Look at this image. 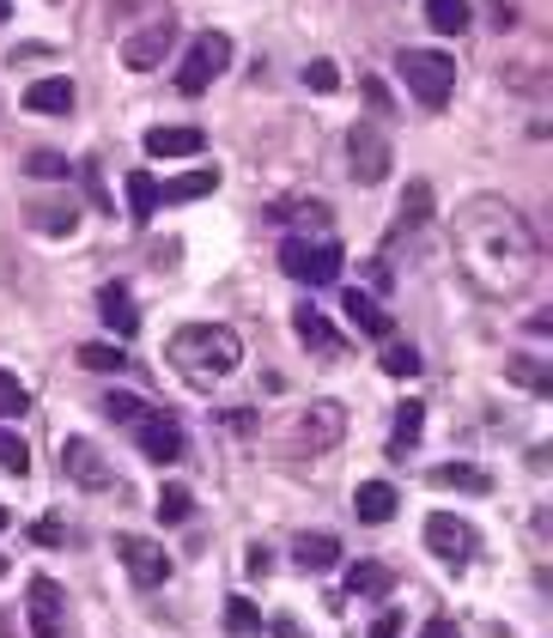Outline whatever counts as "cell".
I'll list each match as a JSON object with an SVG mask.
<instances>
[{
  "instance_id": "cell-41",
  "label": "cell",
  "mask_w": 553,
  "mask_h": 638,
  "mask_svg": "<svg viewBox=\"0 0 553 638\" xmlns=\"http://www.w3.org/2000/svg\"><path fill=\"white\" fill-rule=\"evenodd\" d=\"M420 638H456V626H450V620H426Z\"/></svg>"
},
{
  "instance_id": "cell-39",
  "label": "cell",
  "mask_w": 553,
  "mask_h": 638,
  "mask_svg": "<svg viewBox=\"0 0 553 638\" xmlns=\"http://www.w3.org/2000/svg\"><path fill=\"white\" fill-rule=\"evenodd\" d=\"M371 638H402V614H377V626H371Z\"/></svg>"
},
{
  "instance_id": "cell-35",
  "label": "cell",
  "mask_w": 553,
  "mask_h": 638,
  "mask_svg": "<svg viewBox=\"0 0 553 638\" xmlns=\"http://www.w3.org/2000/svg\"><path fill=\"white\" fill-rule=\"evenodd\" d=\"M25 170H31V177H67L74 165H67V158L55 153V146H37V153L25 158Z\"/></svg>"
},
{
  "instance_id": "cell-2",
  "label": "cell",
  "mask_w": 553,
  "mask_h": 638,
  "mask_svg": "<svg viewBox=\"0 0 553 638\" xmlns=\"http://www.w3.org/2000/svg\"><path fill=\"white\" fill-rule=\"evenodd\" d=\"M165 359H171V371L189 390H213V383H225L244 365V340L225 323H183L171 335V347H165Z\"/></svg>"
},
{
  "instance_id": "cell-8",
  "label": "cell",
  "mask_w": 553,
  "mask_h": 638,
  "mask_svg": "<svg viewBox=\"0 0 553 638\" xmlns=\"http://www.w3.org/2000/svg\"><path fill=\"white\" fill-rule=\"evenodd\" d=\"M116 560L128 566V578L140 590L171 584V553H165V541H146V535H116Z\"/></svg>"
},
{
  "instance_id": "cell-44",
  "label": "cell",
  "mask_w": 553,
  "mask_h": 638,
  "mask_svg": "<svg viewBox=\"0 0 553 638\" xmlns=\"http://www.w3.org/2000/svg\"><path fill=\"white\" fill-rule=\"evenodd\" d=\"M7 523H13V517H7V505H0V529H7Z\"/></svg>"
},
{
  "instance_id": "cell-18",
  "label": "cell",
  "mask_w": 553,
  "mask_h": 638,
  "mask_svg": "<svg viewBox=\"0 0 553 638\" xmlns=\"http://www.w3.org/2000/svg\"><path fill=\"white\" fill-rule=\"evenodd\" d=\"M219 189V170H183V177L158 182V208H183V201H201Z\"/></svg>"
},
{
  "instance_id": "cell-40",
  "label": "cell",
  "mask_w": 553,
  "mask_h": 638,
  "mask_svg": "<svg viewBox=\"0 0 553 638\" xmlns=\"http://www.w3.org/2000/svg\"><path fill=\"white\" fill-rule=\"evenodd\" d=\"M365 98H371V110H390V91H383V79H365Z\"/></svg>"
},
{
  "instance_id": "cell-19",
  "label": "cell",
  "mask_w": 553,
  "mask_h": 638,
  "mask_svg": "<svg viewBox=\"0 0 553 638\" xmlns=\"http://www.w3.org/2000/svg\"><path fill=\"white\" fill-rule=\"evenodd\" d=\"M74 79H37V86L25 91V110H37V116H74Z\"/></svg>"
},
{
  "instance_id": "cell-10",
  "label": "cell",
  "mask_w": 553,
  "mask_h": 638,
  "mask_svg": "<svg viewBox=\"0 0 553 638\" xmlns=\"http://www.w3.org/2000/svg\"><path fill=\"white\" fill-rule=\"evenodd\" d=\"M171 43H177V19L158 13L146 31H134V37L122 43V61H128V74H153V67L171 55Z\"/></svg>"
},
{
  "instance_id": "cell-3",
  "label": "cell",
  "mask_w": 553,
  "mask_h": 638,
  "mask_svg": "<svg viewBox=\"0 0 553 638\" xmlns=\"http://www.w3.org/2000/svg\"><path fill=\"white\" fill-rule=\"evenodd\" d=\"M395 67H402L408 91L420 98L426 110L450 104V91H456V55H444V49H402V55H395Z\"/></svg>"
},
{
  "instance_id": "cell-24",
  "label": "cell",
  "mask_w": 553,
  "mask_h": 638,
  "mask_svg": "<svg viewBox=\"0 0 553 638\" xmlns=\"http://www.w3.org/2000/svg\"><path fill=\"white\" fill-rule=\"evenodd\" d=\"M469 0H426V25L438 31V37H462L469 31Z\"/></svg>"
},
{
  "instance_id": "cell-26",
  "label": "cell",
  "mask_w": 553,
  "mask_h": 638,
  "mask_svg": "<svg viewBox=\"0 0 553 638\" xmlns=\"http://www.w3.org/2000/svg\"><path fill=\"white\" fill-rule=\"evenodd\" d=\"M383 371H390V378H420V347H414V340H383Z\"/></svg>"
},
{
  "instance_id": "cell-12",
  "label": "cell",
  "mask_w": 553,
  "mask_h": 638,
  "mask_svg": "<svg viewBox=\"0 0 553 638\" xmlns=\"http://www.w3.org/2000/svg\"><path fill=\"white\" fill-rule=\"evenodd\" d=\"M347 153H353V177L359 182H383L390 177V141H383L377 122H353V134H347Z\"/></svg>"
},
{
  "instance_id": "cell-37",
  "label": "cell",
  "mask_w": 553,
  "mask_h": 638,
  "mask_svg": "<svg viewBox=\"0 0 553 638\" xmlns=\"http://www.w3.org/2000/svg\"><path fill=\"white\" fill-rule=\"evenodd\" d=\"M335 79H341V74H335V61H311V67H304V86H311V91H335Z\"/></svg>"
},
{
  "instance_id": "cell-25",
  "label": "cell",
  "mask_w": 553,
  "mask_h": 638,
  "mask_svg": "<svg viewBox=\"0 0 553 638\" xmlns=\"http://www.w3.org/2000/svg\"><path fill=\"white\" fill-rule=\"evenodd\" d=\"M128 213L140 225L158 213V177H153V170H128Z\"/></svg>"
},
{
  "instance_id": "cell-11",
  "label": "cell",
  "mask_w": 553,
  "mask_h": 638,
  "mask_svg": "<svg viewBox=\"0 0 553 638\" xmlns=\"http://www.w3.org/2000/svg\"><path fill=\"white\" fill-rule=\"evenodd\" d=\"M134 444H140V456H146V462H177V456L189 450L183 426H177L171 414H153V407H146V414L134 419Z\"/></svg>"
},
{
  "instance_id": "cell-1",
  "label": "cell",
  "mask_w": 553,
  "mask_h": 638,
  "mask_svg": "<svg viewBox=\"0 0 553 638\" xmlns=\"http://www.w3.org/2000/svg\"><path fill=\"white\" fill-rule=\"evenodd\" d=\"M450 244H456V268L469 273V287L493 304L523 299L541 273L535 225H529L505 195H469L462 201L456 220H450Z\"/></svg>"
},
{
  "instance_id": "cell-38",
  "label": "cell",
  "mask_w": 553,
  "mask_h": 638,
  "mask_svg": "<svg viewBox=\"0 0 553 638\" xmlns=\"http://www.w3.org/2000/svg\"><path fill=\"white\" fill-rule=\"evenodd\" d=\"M37 541H43V547H67V529H61L55 517H43V523H37Z\"/></svg>"
},
{
  "instance_id": "cell-30",
  "label": "cell",
  "mask_w": 553,
  "mask_h": 638,
  "mask_svg": "<svg viewBox=\"0 0 553 638\" xmlns=\"http://www.w3.org/2000/svg\"><path fill=\"white\" fill-rule=\"evenodd\" d=\"M0 469H7V474H31V444L19 438V432H7V426H0Z\"/></svg>"
},
{
  "instance_id": "cell-42",
  "label": "cell",
  "mask_w": 553,
  "mask_h": 638,
  "mask_svg": "<svg viewBox=\"0 0 553 638\" xmlns=\"http://www.w3.org/2000/svg\"><path fill=\"white\" fill-rule=\"evenodd\" d=\"M274 633H280V638H304V633H298V620H274Z\"/></svg>"
},
{
  "instance_id": "cell-43",
  "label": "cell",
  "mask_w": 553,
  "mask_h": 638,
  "mask_svg": "<svg viewBox=\"0 0 553 638\" xmlns=\"http://www.w3.org/2000/svg\"><path fill=\"white\" fill-rule=\"evenodd\" d=\"M7 13H13V0H0V25H7Z\"/></svg>"
},
{
  "instance_id": "cell-13",
  "label": "cell",
  "mask_w": 553,
  "mask_h": 638,
  "mask_svg": "<svg viewBox=\"0 0 553 638\" xmlns=\"http://www.w3.org/2000/svg\"><path fill=\"white\" fill-rule=\"evenodd\" d=\"M426 547H432L444 566H469L474 560V529L462 517H450V511H432V517H426Z\"/></svg>"
},
{
  "instance_id": "cell-7",
  "label": "cell",
  "mask_w": 553,
  "mask_h": 638,
  "mask_svg": "<svg viewBox=\"0 0 553 638\" xmlns=\"http://www.w3.org/2000/svg\"><path fill=\"white\" fill-rule=\"evenodd\" d=\"M341 438H347V414L335 402H311V414H298V419H292V432H286V444L298 456H323V450H335Z\"/></svg>"
},
{
  "instance_id": "cell-4",
  "label": "cell",
  "mask_w": 553,
  "mask_h": 638,
  "mask_svg": "<svg viewBox=\"0 0 553 638\" xmlns=\"http://www.w3.org/2000/svg\"><path fill=\"white\" fill-rule=\"evenodd\" d=\"M280 268L298 287H329L335 273H341V244L335 237H286L280 244Z\"/></svg>"
},
{
  "instance_id": "cell-31",
  "label": "cell",
  "mask_w": 553,
  "mask_h": 638,
  "mask_svg": "<svg viewBox=\"0 0 553 638\" xmlns=\"http://www.w3.org/2000/svg\"><path fill=\"white\" fill-rule=\"evenodd\" d=\"M31 407V390L13 378V371H0V419H19Z\"/></svg>"
},
{
  "instance_id": "cell-32",
  "label": "cell",
  "mask_w": 553,
  "mask_h": 638,
  "mask_svg": "<svg viewBox=\"0 0 553 638\" xmlns=\"http://www.w3.org/2000/svg\"><path fill=\"white\" fill-rule=\"evenodd\" d=\"M98 407H104V414L116 419V426H134V419L146 414V402H140V395H122V390H110V395H104V402H98Z\"/></svg>"
},
{
  "instance_id": "cell-6",
  "label": "cell",
  "mask_w": 553,
  "mask_h": 638,
  "mask_svg": "<svg viewBox=\"0 0 553 638\" xmlns=\"http://www.w3.org/2000/svg\"><path fill=\"white\" fill-rule=\"evenodd\" d=\"M61 474L79 493H122V474L104 462V450L92 438H61Z\"/></svg>"
},
{
  "instance_id": "cell-14",
  "label": "cell",
  "mask_w": 553,
  "mask_h": 638,
  "mask_svg": "<svg viewBox=\"0 0 553 638\" xmlns=\"http://www.w3.org/2000/svg\"><path fill=\"white\" fill-rule=\"evenodd\" d=\"M98 316H104V328L116 340H128L134 328H140V311H134L128 287H116V280H110V287H98Z\"/></svg>"
},
{
  "instance_id": "cell-5",
  "label": "cell",
  "mask_w": 553,
  "mask_h": 638,
  "mask_svg": "<svg viewBox=\"0 0 553 638\" xmlns=\"http://www.w3.org/2000/svg\"><path fill=\"white\" fill-rule=\"evenodd\" d=\"M225 67H232V37H225V31H201V37L189 43L183 67H177V91H183V98H201Z\"/></svg>"
},
{
  "instance_id": "cell-17",
  "label": "cell",
  "mask_w": 553,
  "mask_h": 638,
  "mask_svg": "<svg viewBox=\"0 0 553 638\" xmlns=\"http://www.w3.org/2000/svg\"><path fill=\"white\" fill-rule=\"evenodd\" d=\"M432 486H444V493H469V499H487L493 493V474L474 469V462H438Z\"/></svg>"
},
{
  "instance_id": "cell-29",
  "label": "cell",
  "mask_w": 553,
  "mask_h": 638,
  "mask_svg": "<svg viewBox=\"0 0 553 638\" xmlns=\"http://www.w3.org/2000/svg\"><path fill=\"white\" fill-rule=\"evenodd\" d=\"M31 225L49 232V237H67L79 225V208H74V201H67V208H31Z\"/></svg>"
},
{
  "instance_id": "cell-21",
  "label": "cell",
  "mask_w": 553,
  "mask_h": 638,
  "mask_svg": "<svg viewBox=\"0 0 553 638\" xmlns=\"http://www.w3.org/2000/svg\"><path fill=\"white\" fill-rule=\"evenodd\" d=\"M395 505H402V499H395L390 481H365V486L353 493V517H359V523H390Z\"/></svg>"
},
{
  "instance_id": "cell-33",
  "label": "cell",
  "mask_w": 553,
  "mask_h": 638,
  "mask_svg": "<svg viewBox=\"0 0 553 638\" xmlns=\"http://www.w3.org/2000/svg\"><path fill=\"white\" fill-rule=\"evenodd\" d=\"M189 511H195V499H189V486H165V493H158V523H183Z\"/></svg>"
},
{
  "instance_id": "cell-15",
  "label": "cell",
  "mask_w": 553,
  "mask_h": 638,
  "mask_svg": "<svg viewBox=\"0 0 553 638\" xmlns=\"http://www.w3.org/2000/svg\"><path fill=\"white\" fill-rule=\"evenodd\" d=\"M292 328H298V340L316 359H335V352H341V335L329 328V316L316 311V304H298V311H292Z\"/></svg>"
},
{
  "instance_id": "cell-34",
  "label": "cell",
  "mask_w": 553,
  "mask_h": 638,
  "mask_svg": "<svg viewBox=\"0 0 553 638\" xmlns=\"http://www.w3.org/2000/svg\"><path fill=\"white\" fill-rule=\"evenodd\" d=\"M79 365H86V371H122V347L92 340V347H79Z\"/></svg>"
},
{
  "instance_id": "cell-22",
  "label": "cell",
  "mask_w": 553,
  "mask_h": 638,
  "mask_svg": "<svg viewBox=\"0 0 553 638\" xmlns=\"http://www.w3.org/2000/svg\"><path fill=\"white\" fill-rule=\"evenodd\" d=\"M201 146H207L201 128H146V153H158V158H189Z\"/></svg>"
},
{
  "instance_id": "cell-36",
  "label": "cell",
  "mask_w": 553,
  "mask_h": 638,
  "mask_svg": "<svg viewBox=\"0 0 553 638\" xmlns=\"http://www.w3.org/2000/svg\"><path fill=\"white\" fill-rule=\"evenodd\" d=\"M505 371H511L517 383H529V390H535V395H548V390H553V378H548V371H541V365H529V359H511V365H505Z\"/></svg>"
},
{
  "instance_id": "cell-23",
  "label": "cell",
  "mask_w": 553,
  "mask_h": 638,
  "mask_svg": "<svg viewBox=\"0 0 553 638\" xmlns=\"http://www.w3.org/2000/svg\"><path fill=\"white\" fill-rule=\"evenodd\" d=\"M347 316H353V328H359V335H371V340H390V311H377V304H371V292H347Z\"/></svg>"
},
{
  "instance_id": "cell-20",
  "label": "cell",
  "mask_w": 553,
  "mask_h": 638,
  "mask_svg": "<svg viewBox=\"0 0 553 638\" xmlns=\"http://www.w3.org/2000/svg\"><path fill=\"white\" fill-rule=\"evenodd\" d=\"M292 560L304 566V572H329V566H341V541H335V535H298V541H292Z\"/></svg>"
},
{
  "instance_id": "cell-9",
  "label": "cell",
  "mask_w": 553,
  "mask_h": 638,
  "mask_svg": "<svg viewBox=\"0 0 553 638\" xmlns=\"http://www.w3.org/2000/svg\"><path fill=\"white\" fill-rule=\"evenodd\" d=\"M25 620H31V638H67V602H61V584H55V578H31Z\"/></svg>"
},
{
  "instance_id": "cell-28",
  "label": "cell",
  "mask_w": 553,
  "mask_h": 638,
  "mask_svg": "<svg viewBox=\"0 0 553 638\" xmlns=\"http://www.w3.org/2000/svg\"><path fill=\"white\" fill-rule=\"evenodd\" d=\"M225 633H232V638L262 633V614H256V602H250V596H232V602H225Z\"/></svg>"
},
{
  "instance_id": "cell-27",
  "label": "cell",
  "mask_w": 553,
  "mask_h": 638,
  "mask_svg": "<svg viewBox=\"0 0 553 638\" xmlns=\"http://www.w3.org/2000/svg\"><path fill=\"white\" fill-rule=\"evenodd\" d=\"M383 590H390V572H383L377 560L347 566V596H383Z\"/></svg>"
},
{
  "instance_id": "cell-45",
  "label": "cell",
  "mask_w": 553,
  "mask_h": 638,
  "mask_svg": "<svg viewBox=\"0 0 553 638\" xmlns=\"http://www.w3.org/2000/svg\"><path fill=\"white\" fill-rule=\"evenodd\" d=\"M0 578H7V560H0Z\"/></svg>"
},
{
  "instance_id": "cell-16",
  "label": "cell",
  "mask_w": 553,
  "mask_h": 638,
  "mask_svg": "<svg viewBox=\"0 0 553 638\" xmlns=\"http://www.w3.org/2000/svg\"><path fill=\"white\" fill-rule=\"evenodd\" d=\"M420 426H426V402L408 395V402L395 407V426H390V462H408L414 444H420Z\"/></svg>"
}]
</instances>
